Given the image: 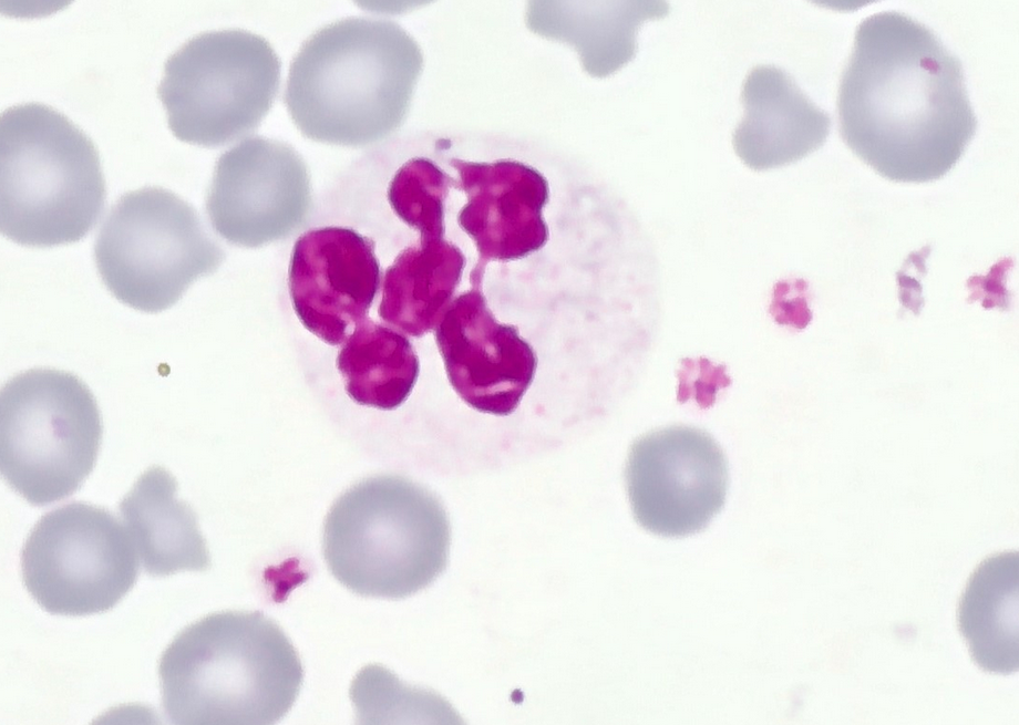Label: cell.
Masks as SVG:
<instances>
[{
  "label": "cell",
  "instance_id": "3",
  "mask_svg": "<svg viewBox=\"0 0 1019 725\" xmlns=\"http://www.w3.org/2000/svg\"><path fill=\"white\" fill-rule=\"evenodd\" d=\"M158 675L173 724L269 725L291 708L303 669L275 621L259 611H225L181 631L164 651Z\"/></svg>",
  "mask_w": 1019,
  "mask_h": 725
},
{
  "label": "cell",
  "instance_id": "5",
  "mask_svg": "<svg viewBox=\"0 0 1019 725\" xmlns=\"http://www.w3.org/2000/svg\"><path fill=\"white\" fill-rule=\"evenodd\" d=\"M450 524L439 499L400 476L370 477L331 506L322 551L332 576L362 597L402 599L445 569Z\"/></svg>",
  "mask_w": 1019,
  "mask_h": 725
},
{
  "label": "cell",
  "instance_id": "8",
  "mask_svg": "<svg viewBox=\"0 0 1019 725\" xmlns=\"http://www.w3.org/2000/svg\"><path fill=\"white\" fill-rule=\"evenodd\" d=\"M94 258L119 301L155 313L173 307L213 268L219 250L188 203L168 189L143 187L123 194L109 210Z\"/></svg>",
  "mask_w": 1019,
  "mask_h": 725
},
{
  "label": "cell",
  "instance_id": "18",
  "mask_svg": "<svg viewBox=\"0 0 1019 725\" xmlns=\"http://www.w3.org/2000/svg\"><path fill=\"white\" fill-rule=\"evenodd\" d=\"M1018 552L980 563L961 597L958 621L972 660L989 673L1018 671Z\"/></svg>",
  "mask_w": 1019,
  "mask_h": 725
},
{
  "label": "cell",
  "instance_id": "1",
  "mask_svg": "<svg viewBox=\"0 0 1019 725\" xmlns=\"http://www.w3.org/2000/svg\"><path fill=\"white\" fill-rule=\"evenodd\" d=\"M837 110L854 154L904 183L946 175L978 124L959 58L928 25L894 10L857 25Z\"/></svg>",
  "mask_w": 1019,
  "mask_h": 725
},
{
  "label": "cell",
  "instance_id": "20",
  "mask_svg": "<svg viewBox=\"0 0 1019 725\" xmlns=\"http://www.w3.org/2000/svg\"><path fill=\"white\" fill-rule=\"evenodd\" d=\"M424 143L426 149L406 159L394 173L388 201L394 214L419 232V238L441 239L446 235V205L454 177L442 165L435 133L425 135Z\"/></svg>",
  "mask_w": 1019,
  "mask_h": 725
},
{
  "label": "cell",
  "instance_id": "2",
  "mask_svg": "<svg viewBox=\"0 0 1019 725\" xmlns=\"http://www.w3.org/2000/svg\"><path fill=\"white\" fill-rule=\"evenodd\" d=\"M420 64L416 45L397 24L341 19L302 43L289 69L285 103L312 141L373 144L401 123Z\"/></svg>",
  "mask_w": 1019,
  "mask_h": 725
},
{
  "label": "cell",
  "instance_id": "13",
  "mask_svg": "<svg viewBox=\"0 0 1019 725\" xmlns=\"http://www.w3.org/2000/svg\"><path fill=\"white\" fill-rule=\"evenodd\" d=\"M449 381L471 407L508 415L533 382V348L513 325L496 321L481 286L454 299L435 328Z\"/></svg>",
  "mask_w": 1019,
  "mask_h": 725
},
{
  "label": "cell",
  "instance_id": "9",
  "mask_svg": "<svg viewBox=\"0 0 1019 725\" xmlns=\"http://www.w3.org/2000/svg\"><path fill=\"white\" fill-rule=\"evenodd\" d=\"M23 583L51 614L89 615L113 608L134 586V545L106 509L71 503L43 515L21 555Z\"/></svg>",
  "mask_w": 1019,
  "mask_h": 725
},
{
  "label": "cell",
  "instance_id": "6",
  "mask_svg": "<svg viewBox=\"0 0 1019 725\" xmlns=\"http://www.w3.org/2000/svg\"><path fill=\"white\" fill-rule=\"evenodd\" d=\"M101 438L95 397L78 376L32 369L2 387L1 474L31 505L75 493L94 467Z\"/></svg>",
  "mask_w": 1019,
  "mask_h": 725
},
{
  "label": "cell",
  "instance_id": "7",
  "mask_svg": "<svg viewBox=\"0 0 1019 725\" xmlns=\"http://www.w3.org/2000/svg\"><path fill=\"white\" fill-rule=\"evenodd\" d=\"M281 63L263 37L243 29L199 33L165 62L158 96L173 134L215 147L254 131L270 110Z\"/></svg>",
  "mask_w": 1019,
  "mask_h": 725
},
{
  "label": "cell",
  "instance_id": "15",
  "mask_svg": "<svg viewBox=\"0 0 1019 725\" xmlns=\"http://www.w3.org/2000/svg\"><path fill=\"white\" fill-rule=\"evenodd\" d=\"M742 100L745 114L734 131L733 145L754 170L794 163L820 148L828 136V114L781 68H754L745 79Z\"/></svg>",
  "mask_w": 1019,
  "mask_h": 725
},
{
  "label": "cell",
  "instance_id": "14",
  "mask_svg": "<svg viewBox=\"0 0 1019 725\" xmlns=\"http://www.w3.org/2000/svg\"><path fill=\"white\" fill-rule=\"evenodd\" d=\"M303 169L287 143L249 136L223 153L215 167L207 210L215 229L236 244H254L289 224L302 193Z\"/></svg>",
  "mask_w": 1019,
  "mask_h": 725
},
{
  "label": "cell",
  "instance_id": "17",
  "mask_svg": "<svg viewBox=\"0 0 1019 725\" xmlns=\"http://www.w3.org/2000/svg\"><path fill=\"white\" fill-rule=\"evenodd\" d=\"M464 266L463 251L449 239L419 238L385 271L380 318L411 336L433 330L452 303Z\"/></svg>",
  "mask_w": 1019,
  "mask_h": 725
},
{
  "label": "cell",
  "instance_id": "16",
  "mask_svg": "<svg viewBox=\"0 0 1019 725\" xmlns=\"http://www.w3.org/2000/svg\"><path fill=\"white\" fill-rule=\"evenodd\" d=\"M142 566L151 576L204 571L210 559L193 509L177 498V483L163 467L144 472L120 504Z\"/></svg>",
  "mask_w": 1019,
  "mask_h": 725
},
{
  "label": "cell",
  "instance_id": "12",
  "mask_svg": "<svg viewBox=\"0 0 1019 725\" xmlns=\"http://www.w3.org/2000/svg\"><path fill=\"white\" fill-rule=\"evenodd\" d=\"M380 280L374 241L354 229L315 228L295 242L288 272L295 312L330 345L343 343L367 319Z\"/></svg>",
  "mask_w": 1019,
  "mask_h": 725
},
{
  "label": "cell",
  "instance_id": "19",
  "mask_svg": "<svg viewBox=\"0 0 1019 725\" xmlns=\"http://www.w3.org/2000/svg\"><path fill=\"white\" fill-rule=\"evenodd\" d=\"M348 395L358 404L393 410L410 395L419 359L400 332L363 320L347 338L337 358Z\"/></svg>",
  "mask_w": 1019,
  "mask_h": 725
},
{
  "label": "cell",
  "instance_id": "11",
  "mask_svg": "<svg viewBox=\"0 0 1019 725\" xmlns=\"http://www.w3.org/2000/svg\"><path fill=\"white\" fill-rule=\"evenodd\" d=\"M625 478L634 517L644 529L685 537L703 530L722 509L729 472L711 435L676 425L632 443Z\"/></svg>",
  "mask_w": 1019,
  "mask_h": 725
},
{
  "label": "cell",
  "instance_id": "10",
  "mask_svg": "<svg viewBox=\"0 0 1019 725\" xmlns=\"http://www.w3.org/2000/svg\"><path fill=\"white\" fill-rule=\"evenodd\" d=\"M442 135L465 195L456 221L478 256L471 281L481 283L490 261L521 259L546 245L549 228L543 211L549 203V183L537 167L514 155L517 136L500 133V155L485 159L467 156L464 132Z\"/></svg>",
  "mask_w": 1019,
  "mask_h": 725
},
{
  "label": "cell",
  "instance_id": "4",
  "mask_svg": "<svg viewBox=\"0 0 1019 725\" xmlns=\"http://www.w3.org/2000/svg\"><path fill=\"white\" fill-rule=\"evenodd\" d=\"M105 180L92 139L64 114L38 102L0 118V228L28 247L79 241L97 221Z\"/></svg>",
  "mask_w": 1019,
  "mask_h": 725
}]
</instances>
